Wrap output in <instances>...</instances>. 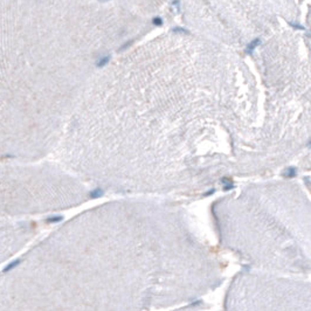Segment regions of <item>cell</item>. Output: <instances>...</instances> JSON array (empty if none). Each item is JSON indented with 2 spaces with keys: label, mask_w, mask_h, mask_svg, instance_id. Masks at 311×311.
<instances>
[{
  "label": "cell",
  "mask_w": 311,
  "mask_h": 311,
  "mask_svg": "<svg viewBox=\"0 0 311 311\" xmlns=\"http://www.w3.org/2000/svg\"><path fill=\"white\" fill-rule=\"evenodd\" d=\"M217 215L226 245L255 266L291 273L309 269L305 195H235L220 202Z\"/></svg>",
  "instance_id": "cell-1"
},
{
  "label": "cell",
  "mask_w": 311,
  "mask_h": 311,
  "mask_svg": "<svg viewBox=\"0 0 311 311\" xmlns=\"http://www.w3.org/2000/svg\"><path fill=\"white\" fill-rule=\"evenodd\" d=\"M20 262H21V260L20 258H18V260H14V261H12L9 264H7L5 268H4V273H7V271H9V270H12V269H14V268H17L19 264H20Z\"/></svg>",
  "instance_id": "cell-2"
},
{
  "label": "cell",
  "mask_w": 311,
  "mask_h": 311,
  "mask_svg": "<svg viewBox=\"0 0 311 311\" xmlns=\"http://www.w3.org/2000/svg\"><path fill=\"white\" fill-rule=\"evenodd\" d=\"M258 42H260V40H258V39H257V40H254L253 42H250V43L248 45V47H247V52H248V53H251V50H253V49H254V48H255V47L258 45Z\"/></svg>",
  "instance_id": "cell-3"
},
{
  "label": "cell",
  "mask_w": 311,
  "mask_h": 311,
  "mask_svg": "<svg viewBox=\"0 0 311 311\" xmlns=\"http://www.w3.org/2000/svg\"><path fill=\"white\" fill-rule=\"evenodd\" d=\"M62 220V217H52V218H48L47 220H46V222H49V223H52V222H58V221H61Z\"/></svg>",
  "instance_id": "cell-4"
},
{
  "label": "cell",
  "mask_w": 311,
  "mask_h": 311,
  "mask_svg": "<svg viewBox=\"0 0 311 311\" xmlns=\"http://www.w3.org/2000/svg\"><path fill=\"white\" fill-rule=\"evenodd\" d=\"M108 61H109V56H108V58H107V56H104V58H103V59H102L99 62L97 63V64H98L99 67H102V66H104V64L108 62Z\"/></svg>",
  "instance_id": "cell-5"
},
{
  "label": "cell",
  "mask_w": 311,
  "mask_h": 311,
  "mask_svg": "<svg viewBox=\"0 0 311 311\" xmlns=\"http://www.w3.org/2000/svg\"><path fill=\"white\" fill-rule=\"evenodd\" d=\"M153 24L157 25V26H160V25L163 24V21H161L160 18H155V19H153Z\"/></svg>",
  "instance_id": "cell-6"
}]
</instances>
